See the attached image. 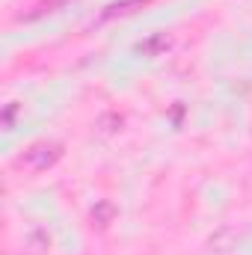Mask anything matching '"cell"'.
Listing matches in <instances>:
<instances>
[{
  "instance_id": "cell-1",
  "label": "cell",
  "mask_w": 252,
  "mask_h": 255,
  "mask_svg": "<svg viewBox=\"0 0 252 255\" xmlns=\"http://www.w3.org/2000/svg\"><path fill=\"white\" fill-rule=\"evenodd\" d=\"M60 157H63V142H57V139H42V142H33V145L18 157V166L27 169V172H45V169H51Z\"/></svg>"
},
{
  "instance_id": "cell-2",
  "label": "cell",
  "mask_w": 252,
  "mask_h": 255,
  "mask_svg": "<svg viewBox=\"0 0 252 255\" xmlns=\"http://www.w3.org/2000/svg\"><path fill=\"white\" fill-rule=\"evenodd\" d=\"M148 0H122V3H110L104 12H101V18H98V24L101 21H113V18H125L130 12H136V9H142Z\"/></svg>"
},
{
  "instance_id": "cell-3",
  "label": "cell",
  "mask_w": 252,
  "mask_h": 255,
  "mask_svg": "<svg viewBox=\"0 0 252 255\" xmlns=\"http://www.w3.org/2000/svg\"><path fill=\"white\" fill-rule=\"evenodd\" d=\"M169 45H172V36H166V33H154V36H148L145 42H139L136 51H139L142 57H157V54L166 51Z\"/></svg>"
},
{
  "instance_id": "cell-4",
  "label": "cell",
  "mask_w": 252,
  "mask_h": 255,
  "mask_svg": "<svg viewBox=\"0 0 252 255\" xmlns=\"http://www.w3.org/2000/svg\"><path fill=\"white\" fill-rule=\"evenodd\" d=\"M48 250H51V235H48V232L36 229L33 235H27V241H24V253H30V255H45Z\"/></svg>"
},
{
  "instance_id": "cell-5",
  "label": "cell",
  "mask_w": 252,
  "mask_h": 255,
  "mask_svg": "<svg viewBox=\"0 0 252 255\" xmlns=\"http://www.w3.org/2000/svg\"><path fill=\"white\" fill-rule=\"evenodd\" d=\"M113 217H116V205H113L110 199H101V202L92 208V223H95L98 229H107V226L113 223Z\"/></svg>"
},
{
  "instance_id": "cell-6",
  "label": "cell",
  "mask_w": 252,
  "mask_h": 255,
  "mask_svg": "<svg viewBox=\"0 0 252 255\" xmlns=\"http://www.w3.org/2000/svg\"><path fill=\"white\" fill-rule=\"evenodd\" d=\"M65 0H42V3H36L33 6V12H24V15H18V21H36V18H42V15H48V12H54L57 6H63Z\"/></svg>"
},
{
  "instance_id": "cell-7",
  "label": "cell",
  "mask_w": 252,
  "mask_h": 255,
  "mask_svg": "<svg viewBox=\"0 0 252 255\" xmlns=\"http://www.w3.org/2000/svg\"><path fill=\"white\" fill-rule=\"evenodd\" d=\"M98 128H101V130H107V133H113V130H119V128H122V116H119V113H107V116H101V119H98Z\"/></svg>"
},
{
  "instance_id": "cell-8",
  "label": "cell",
  "mask_w": 252,
  "mask_h": 255,
  "mask_svg": "<svg viewBox=\"0 0 252 255\" xmlns=\"http://www.w3.org/2000/svg\"><path fill=\"white\" fill-rule=\"evenodd\" d=\"M18 110H21L18 104H9V107L3 110V128H6V130L12 128V119H15V113H18Z\"/></svg>"
}]
</instances>
